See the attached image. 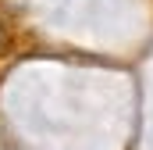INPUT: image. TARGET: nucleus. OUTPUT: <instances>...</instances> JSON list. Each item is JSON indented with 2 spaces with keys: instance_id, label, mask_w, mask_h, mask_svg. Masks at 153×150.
<instances>
[{
  "instance_id": "nucleus-1",
  "label": "nucleus",
  "mask_w": 153,
  "mask_h": 150,
  "mask_svg": "<svg viewBox=\"0 0 153 150\" xmlns=\"http://www.w3.org/2000/svg\"><path fill=\"white\" fill-rule=\"evenodd\" d=\"M7 43H11V36H7V25H4V22H0V54H4V50H7Z\"/></svg>"
}]
</instances>
